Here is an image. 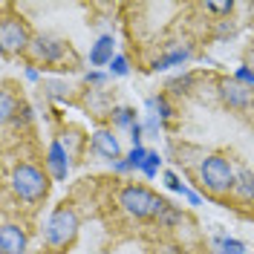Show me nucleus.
Segmentation results:
<instances>
[{
    "instance_id": "obj_28",
    "label": "nucleus",
    "mask_w": 254,
    "mask_h": 254,
    "mask_svg": "<svg viewBox=\"0 0 254 254\" xmlns=\"http://www.w3.org/2000/svg\"><path fill=\"white\" fill-rule=\"evenodd\" d=\"M190 84V75H185V78H176V81H171V87H174V93H182L185 87Z\"/></svg>"
},
{
    "instance_id": "obj_32",
    "label": "nucleus",
    "mask_w": 254,
    "mask_h": 254,
    "mask_svg": "<svg viewBox=\"0 0 254 254\" xmlns=\"http://www.w3.org/2000/svg\"><path fill=\"white\" fill-rule=\"evenodd\" d=\"M162 254H185V252H182L179 246H165V249H162Z\"/></svg>"
},
{
    "instance_id": "obj_25",
    "label": "nucleus",
    "mask_w": 254,
    "mask_h": 254,
    "mask_svg": "<svg viewBox=\"0 0 254 254\" xmlns=\"http://www.w3.org/2000/svg\"><path fill=\"white\" fill-rule=\"evenodd\" d=\"M87 84H93V87H104V84H107V75H104L101 69H90V72H87Z\"/></svg>"
},
{
    "instance_id": "obj_10",
    "label": "nucleus",
    "mask_w": 254,
    "mask_h": 254,
    "mask_svg": "<svg viewBox=\"0 0 254 254\" xmlns=\"http://www.w3.org/2000/svg\"><path fill=\"white\" fill-rule=\"evenodd\" d=\"M93 150L95 153H101L104 159H110V162H119V156H122L119 139L113 136L110 130H95L93 133Z\"/></svg>"
},
{
    "instance_id": "obj_29",
    "label": "nucleus",
    "mask_w": 254,
    "mask_h": 254,
    "mask_svg": "<svg viewBox=\"0 0 254 254\" xmlns=\"http://www.w3.org/2000/svg\"><path fill=\"white\" fill-rule=\"evenodd\" d=\"M182 196L188 199L190 205H199V202H202V199H199V193H196V190H190V188H185V190H182Z\"/></svg>"
},
{
    "instance_id": "obj_30",
    "label": "nucleus",
    "mask_w": 254,
    "mask_h": 254,
    "mask_svg": "<svg viewBox=\"0 0 254 254\" xmlns=\"http://www.w3.org/2000/svg\"><path fill=\"white\" fill-rule=\"evenodd\" d=\"M113 171H116V174H127V171H130L127 159H119V162H113Z\"/></svg>"
},
{
    "instance_id": "obj_17",
    "label": "nucleus",
    "mask_w": 254,
    "mask_h": 254,
    "mask_svg": "<svg viewBox=\"0 0 254 254\" xmlns=\"http://www.w3.org/2000/svg\"><path fill=\"white\" fill-rule=\"evenodd\" d=\"M147 110H153L162 122H168V119L174 116L171 104H168V98H162V95H159V98H147Z\"/></svg>"
},
{
    "instance_id": "obj_9",
    "label": "nucleus",
    "mask_w": 254,
    "mask_h": 254,
    "mask_svg": "<svg viewBox=\"0 0 254 254\" xmlns=\"http://www.w3.org/2000/svg\"><path fill=\"white\" fill-rule=\"evenodd\" d=\"M47 168L49 174H52V179H58V182H64L66 179V174H69V153H66V147H64L61 142H52L47 150Z\"/></svg>"
},
{
    "instance_id": "obj_15",
    "label": "nucleus",
    "mask_w": 254,
    "mask_h": 254,
    "mask_svg": "<svg viewBox=\"0 0 254 254\" xmlns=\"http://www.w3.org/2000/svg\"><path fill=\"white\" fill-rule=\"evenodd\" d=\"M156 220H159V225H162V228H174V225H179V222H182V211L168 202V205L162 208V214H159Z\"/></svg>"
},
{
    "instance_id": "obj_22",
    "label": "nucleus",
    "mask_w": 254,
    "mask_h": 254,
    "mask_svg": "<svg viewBox=\"0 0 254 254\" xmlns=\"http://www.w3.org/2000/svg\"><path fill=\"white\" fill-rule=\"evenodd\" d=\"M0 116H3V122H9L15 116V101L9 93H3V98H0Z\"/></svg>"
},
{
    "instance_id": "obj_13",
    "label": "nucleus",
    "mask_w": 254,
    "mask_h": 254,
    "mask_svg": "<svg viewBox=\"0 0 254 254\" xmlns=\"http://www.w3.org/2000/svg\"><path fill=\"white\" fill-rule=\"evenodd\" d=\"M190 58V49H174V52H168V55H162L153 61V69H171V66H182V64Z\"/></svg>"
},
{
    "instance_id": "obj_6",
    "label": "nucleus",
    "mask_w": 254,
    "mask_h": 254,
    "mask_svg": "<svg viewBox=\"0 0 254 254\" xmlns=\"http://www.w3.org/2000/svg\"><path fill=\"white\" fill-rule=\"evenodd\" d=\"M220 98L228 104V107H234V110H249L254 104V93L252 87H243L240 81L228 78L220 84Z\"/></svg>"
},
{
    "instance_id": "obj_19",
    "label": "nucleus",
    "mask_w": 254,
    "mask_h": 254,
    "mask_svg": "<svg viewBox=\"0 0 254 254\" xmlns=\"http://www.w3.org/2000/svg\"><path fill=\"white\" fill-rule=\"evenodd\" d=\"M144 159H147V150H144V147H133V150L127 153V165H130V171H139Z\"/></svg>"
},
{
    "instance_id": "obj_16",
    "label": "nucleus",
    "mask_w": 254,
    "mask_h": 254,
    "mask_svg": "<svg viewBox=\"0 0 254 254\" xmlns=\"http://www.w3.org/2000/svg\"><path fill=\"white\" fill-rule=\"evenodd\" d=\"M113 122H116L119 127H127V130H130L133 125H139L133 107H116V110H113Z\"/></svg>"
},
{
    "instance_id": "obj_5",
    "label": "nucleus",
    "mask_w": 254,
    "mask_h": 254,
    "mask_svg": "<svg viewBox=\"0 0 254 254\" xmlns=\"http://www.w3.org/2000/svg\"><path fill=\"white\" fill-rule=\"evenodd\" d=\"M0 47H3V52H23V49L29 47V29H26V23L17 20V17H6L0 23Z\"/></svg>"
},
{
    "instance_id": "obj_26",
    "label": "nucleus",
    "mask_w": 254,
    "mask_h": 254,
    "mask_svg": "<svg viewBox=\"0 0 254 254\" xmlns=\"http://www.w3.org/2000/svg\"><path fill=\"white\" fill-rule=\"evenodd\" d=\"M159 127H162V119H159L156 113H150L147 122H144V133H159Z\"/></svg>"
},
{
    "instance_id": "obj_34",
    "label": "nucleus",
    "mask_w": 254,
    "mask_h": 254,
    "mask_svg": "<svg viewBox=\"0 0 254 254\" xmlns=\"http://www.w3.org/2000/svg\"><path fill=\"white\" fill-rule=\"evenodd\" d=\"M252 15H254V3H252Z\"/></svg>"
},
{
    "instance_id": "obj_2",
    "label": "nucleus",
    "mask_w": 254,
    "mask_h": 254,
    "mask_svg": "<svg viewBox=\"0 0 254 254\" xmlns=\"http://www.w3.org/2000/svg\"><path fill=\"white\" fill-rule=\"evenodd\" d=\"M199 179H202V185H205L214 196H222V193L234 190L237 174H234L231 162H228L225 156L211 153V156H205L202 159V165H199Z\"/></svg>"
},
{
    "instance_id": "obj_20",
    "label": "nucleus",
    "mask_w": 254,
    "mask_h": 254,
    "mask_svg": "<svg viewBox=\"0 0 254 254\" xmlns=\"http://www.w3.org/2000/svg\"><path fill=\"white\" fill-rule=\"evenodd\" d=\"M127 72H130V61H127L125 55H116L113 64H110V75H119V78H122V75H127Z\"/></svg>"
},
{
    "instance_id": "obj_18",
    "label": "nucleus",
    "mask_w": 254,
    "mask_h": 254,
    "mask_svg": "<svg viewBox=\"0 0 254 254\" xmlns=\"http://www.w3.org/2000/svg\"><path fill=\"white\" fill-rule=\"evenodd\" d=\"M159 165H162V156H159L156 150H147V159L142 162V168H139V171H142L147 179H153V176L159 174Z\"/></svg>"
},
{
    "instance_id": "obj_8",
    "label": "nucleus",
    "mask_w": 254,
    "mask_h": 254,
    "mask_svg": "<svg viewBox=\"0 0 254 254\" xmlns=\"http://www.w3.org/2000/svg\"><path fill=\"white\" fill-rule=\"evenodd\" d=\"M0 252L3 254H23L26 252V231L15 225V222H6L0 228Z\"/></svg>"
},
{
    "instance_id": "obj_1",
    "label": "nucleus",
    "mask_w": 254,
    "mask_h": 254,
    "mask_svg": "<svg viewBox=\"0 0 254 254\" xmlns=\"http://www.w3.org/2000/svg\"><path fill=\"white\" fill-rule=\"evenodd\" d=\"M12 190L23 202H41L49 190V182L41 168H35L32 162H17L12 171Z\"/></svg>"
},
{
    "instance_id": "obj_27",
    "label": "nucleus",
    "mask_w": 254,
    "mask_h": 254,
    "mask_svg": "<svg viewBox=\"0 0 254 254\" xmlns=\"http://www.w3.org/2000/svg\"><path fill=\"white\" fill-rule=\"evenodd\" d=\"M142 136H144V125H133V127H130V139H133V147H142Z\"/></svg>"
},
{
    "instance_id": "obj_3",
    "label": "nucleus",
    "mask_w": 254,
    "mask_h": 254,
    "mask_svg": "<svg viewBox=\"0 0 254 254\" xmlns=\"http://www.w3.org/2000/svg\"><path fill=\"white\" fill-rule=\"evenodd\" d=\"M119 202H122V208H125L130 217H139V220H144V217H159L162 208L168 205V199L156 196L153 190L144 188V185H127L122 190V196H119Z\"/></svg>"
},
{
    "instance_id": "obj_31",
    "label": "nucleus",
    "mask_w": 254,
    "mask_h": 254,
    "mask_svg": "<svg viewBox=\"0 0 254 254\" xmlns=\"http://www.w3.org/2000/svg\"><path fill=\"white\" fill-rule=\"evenodd\" d=\"M38 78H41V72L35 66H26V81H38Z\"/></svg>"
},
{
    "instance_id": "obj_11",
    "label": "nucleus",
    "mask_w": 254,
    "mask_h": 254,
    "mask_svg": "<svg viewBox=\"0 0 254 254\" xmlns=\"http://www.w3.org/2000/svg\"><path fill=\"white\" fill-rule=\"evenodd\" d=\"M113 58H116V41H113V35H101L90 49V64L107 66V64H113Z\"/></svg>"
},
{
    "instance_id": "obj_14",
    "label": "nucleus",
    "mask_w": 254,
    "mask_h": 254,
    "mask_svg": "<svg viewBox=\"0 0 254 254\" xmlns=\"http://www.w3.org/2000/svg\"><path fill=\"white\" fill-rule=\"evenodd\" d=\"M214 249L220 254H246V243L234 237H225V234H217L214 237Z\"/></svg>"
},
{
    "instance_id": "obj_21",
    "label": "nucleus",
    "mask_w": 254,
    "mask_h": 254,
    "mask_svg": "<svg viewBox=\"0 0 254 254\" xmlns=\"http://www.w3.org/2000/svg\"><path fill=\"white\" fill-rule=\"evenodd\" d=\"M234 81H240L243 87H254V69H252V66H237Z\"/></svg>"
},
{
    "instance_id": "obj_12",
    "label": "nucleus",
    "mask_w": 254,
    "mask_h": 254,
    "mask_svg": "<svg viewBox=\"0 0 254 254\" xmlns=\"http://www.w3.org/2000/svg\"><path fill=\"white\" fill-rule=\"evenodd\" d=\"M234 193H237L243 202H252V199H254V174H252V171H240V174H237Z\"/></svg>"
},
{
    "instance_id": "obj_23",
    "label": "nucleus",
    "mask_w": 254,
    "mask_h": 254,
    "mask_svg": "<svg viewBox=\"0 0 254 254\" xmlns=\"http://www.w3.org/2000/svg\"><path fill=\"white\" fill-rule=\"evenodd\" d=\"M162 179H165V185H168L171 190H176V193H182V190L188 188V185H182V182H179V176H176L174 171H165V176H162Z\"/></svg>"
},
{
    "instance_id": "obj_24",
    "label": "nucleus",
    "mask_w": 254,
    "mask_h": 254,
    "mask_svg": "<svg viewBox=\"0 0 254 254\" xmlns=\"http://www.w3.org/2000/svg\"><path fill=\"white\" fill-rule=\"evenodd\" d=\"M208 12H214V15H228L231 9H234V3L231 0H225V3H205Z\"/></svg>"
},
{
    "instance_id": "obj_4",
    "label": "nucleus",
    "mask_w": 254,
    "mask_h": 254,
    "mask_svg": "<svg viewBox=\"0 0 254 254\" xmlns=\"http://www.w3.org/2000/svg\"><path fill=\"white\" fill-rule=\"evenodd\" d=\"M78 234V217H75V211L72 208H55L52 214H49L47 225H44V237H47L49 246H66V243H72Z\"/></svg>"
},
{
    "instance_id": "obj_33",
    "label": "nucleus",
    "mask_w": 254,
    "mask_h": 254,
    "mask_svg": "<svg viewBox=\"0 0 254 254\" xmlns=\"http://www.w3.org/2000/svg\"><path fill=\"white\" fill-rule=\"evenodd\" d=\"M249 66H252V69H254V55H252V58H249Z\"/></svg>"
},
{
    "instance_id": "obj_7",
    "label": "nucleus",
    "mask_w": 254,
    "mask_h": 254,
    "mask_svg": "<svg viewBox=\"0 0 254 254\" xmlns=\"http://www.w3.org/2000/svg\"><path fill=\"white\" fill-rule=\"evenodd\" d=\"M32 52H35V58L44 64H55L64 58V52H66V47H64V41H58V38H49V35H41V38H35L32 41Z\"/></svg>"
}]
</instances>
